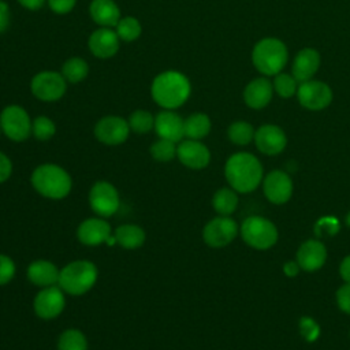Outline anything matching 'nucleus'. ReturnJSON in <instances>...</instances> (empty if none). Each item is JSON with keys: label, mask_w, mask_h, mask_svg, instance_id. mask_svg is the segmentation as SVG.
I'll use <instances>...</instances> for the list:
<instances>
[{"label": "nucleus", "mask_w": 350, "mask_h": 350, "mask_svg": "<svg viewBox=\"0 0 350 350\" xmlns=\"http://www.w3.org/2000/svg\"><path fill=\"white\" fill-rule=\"evenodd\" d=\"M191 94L189 78L176 70H167L157 74L150 85L153 101L163 109H176L182 107Z\"/></svg>", "instance_id": "f257e3e1"}, {"label": "nucleus", "mask_w": 350, "mask_h": 350, "mask_svg": "<svg viewBox=\"0 0 350 350\" xmlns=\"http://www.w3.org/2000/svg\"><path fill=\"white\" fill-rule=\"evenodd\" d=\"M224 175L231 189L239 193H249L260 185L262 179V165L254 154L238 152L226 161Z\"/></svg>", "instance_id": "f03ea898"}, {"label": "nucleus", "mask_w": 350, "mask_h": 350, "mask_svg": "<svg viewBox=\"0 0 350 350\" xmlns=\"http://www.w3.org/2000/svg\"><path fill=\"white\" fill-rule=\"evenodd\" d=\"M288 60L286 44L276 37H264L258 40L252 49V63L264 77H275L282 72Z\"/></svg>", "instance_id": "7ed1b4c3"}, {"label": "nucleus", "mask_w": 350, "mask_h": 350, "mask_svg": "<svg viewBox=\"0 0 350 350\" xmlns=\"http://www.w3.org/2000/svg\"><path fill=\"white\" fill-rule=\"evenodd\" d=\"M34 190L52 200H60L71 191L72 180L68 172L56 164H41L31 174Z\"/></svg>", "instance_id": "20e7f679"}, {"label": "nucleus", "mask_w": 350, "mask_h": 350, "mask_svg": "<svg viewBox=\"0 0 350 350\" xmlns=\"http://www.w3.org/2000/svg\"><path fill=\"white\" fill-rule=\"evenodd\" d=\"M97 275V268L92 261L77 260L68 262L60 269L57 283L64 293L82 295L94 286Z\"/></svg>", "instance_id": "39448f33"}, {"label": "nucleus", "mask_w": 350, "mask_h": 350, "mask_svg": "<svg viewBox=\"0 0 350 350\" xmlns=\"http://www.w3.org/2000/svg\"><path fill=\"white\" fill-rule=\"evenodd\" d=\"M242 239L257 250H265L278 241V230L272 221L261 216H250L241 226Z\"/></svg>", "instance_id": "423d86ee"}, {"label": "nucleus", "mask_w": 350, "mask_h": 350, "mask_svg": "<svg viewBox=\"0 0 350 350\" xmlns=\"http://www.w3.org/2000/svg\"><path fill=\"white\" fill-rule=\"evenodd\" d=\"M67 83L68 82L62 72L45 70L33 75L30 81V92L40 101L53 103L66 94Z\"/></svg>", "instance_id": "0eeeda50"}, {"label": "nucleus", "mask_w": 350, "mask_h": 350, "mask_svg": "<svg viewBox=\"0 0 350 350\" xmlns=\"http://www.w3.org/2000/svg\"><path fill=\"white\" fill-rule=\"evenodd\" d=\"M31 122L27 111L16 104L4 107L0 113L1 133L15 142H22L29 138L31 134Z\"/></svg>", "instance_id": "6e6552de"}, {"label": "nucleus", "mask_w": 350, "mask_h": 350, "mask_svg": "<svg viewBox=\"0 0 350 350\" xmlns=\"http://www.w3.org/2000/svg\"><path fill=\"white\" fill-rule=\"evenodd\" d=\"M297 98L301 107L308 111H321L327 108L334 98L331 86L319 79H309L301 82L297 90Z\"/></svg>", "instance_id": "1a4fd4ad"}, {"label": "nucleus", "mask_w": 350, "mask_h": 350, "mask_svg": "<svg viewBox=\"0 0 350 350\" xmlns=\"http://www.w3.org/2000/svg\"><path fill=\"white\" fill-rule=\"evenodd\" d=\"M89 204L94 213L101 217H109L119 209V194L116 187L107 182H96L89 191Z\"/></svg>", "instance_id": "9d476101"}, {"label": "nucleus", "mask_w": 350, "mask_h": 350, "mask_svg": "<svg viewBox=\"0 0 350 350\" xmlns=\"http://www.w3.org/2000/svg\"><path fill=\"white\" fill-rule=\"evenodd\" d=\"M129 122L116 115H108L97 120L94 126V137L105 145H120L123 144L130 134Z\"/></svg>", "instance_id": "9b49d317"}, {"label": "nucleus", "mask_w": 350, "mask_h": 350, "mask_svg": "<svg viewBox=\"0 0 350 350\" xmlns=\"http://www.w3.org/2000/svg\"><path fill=\"white\" fill-rule=\"evenodd\" d=\"M237 234L238 226L230 216H217L209 220L202 230V238L211 247L227 246L234 241Z\"/></svg>", "instance_id": "f8f14e48"}, {"label": "nucleus", "mask_w": 350, "mask_h": 350, "mask_svg": "<svg viewBox=\"0 0 350 350\" xmlns=\"http://www.w3.org/2000/svg\"><path fill=\"white\" fill-rule=\"evenodd\" d=\"M64 305H66V299H64L63 290L56 286H49L40 290L34 297V302H33L34 313L44 320H51L57 317L63 312Z\"/></svg>", "instance_id": "ddd939ff"}, {"label": "nucleus", "mask_w": 350, "mask_h": 350, "mask_svg": "<svg viewBox=\"0 0 350 350\" xmlns=\"http://www.w3.org/2000/svg\"><path fill=\"white\" fill-rule=\"evenodd\" d=\"M120 46V40L112 27H98L88 38V48L97 59L113 57Z\"/></svg>", "instance_id": "4468645a"}, {"label": "nucleus", "mask_w": 350, "mask_h": 350, "mask_svg": "<svg viewBox=\"0 0 350 350\" xmlns=\"http://www.w3.org/2000/svg\"><path fill=\"white\" fill-rule=\"evenodd\" d=\"M77 237L78 241L86 246H97L105 242H115V237L111 235L109 223L100 217H90L83 220L78 226Z\"/></svg>", "instance_id": "2eb2a0df"}, {"label": "nucleus", "mask_w": 350, "mask_h": 350, "mask_svg": "<svg viewBox=\"0 0 350 350\" xmlns=\"http://www.w3.org/2000/svg\"><path fill=\"white\" fill-rule=\"evenodd\" d=\"M176 157L187 168L202 170L211 161V152L201 141L187 138L178 144Z\"/></svg>", "instance_id": "dca6fc26"}, {"label": "nucleus", "mask_w": 350, "mask_h": 350, "mask_svg": "<svg viewBox=\"0 0 350 350\" xmlns=\"http://www.w3.org/2000/svg\"><path fill=\"white\" fill-rule=\"evenodd\" d=\"M254 142L257 149L268 156L279 154L287 145L284 131L276 124H262L254 133Z\"/></svg>", "instance_id": "f3484780"}, {"label": "nucleus", "mask_w": 350, "mask_h": 350, "mask_svg": "<svg viewBox=\"0 0 350 350\" xmlns=\"http://www.w3.org/2000/svg\"><path fill=\"white\" fill-rule=\"evenodd\" d=\"M272 81L268 77H257L249 81L243 89V101L252 109L265 108L273 96Z\"/></svg>", "instance_id": "a211bd4d"}, {"label": "nucleus", "mask_w": 350, "mask_h": 350, "mask_svg": "<svg viewBox=\"0 0 350 350\" xmlns=\"http://www.w3.org/2000/svg\"><path fill=\"white\" fill-rule=\"evenodd\" d=\"M321 64V56L317 49L312 46L302 48L295 55L291 64L293 77L301 83L313 79Z\"/></svg>", "instance_id": "6ab92c4d"}, {"label": "nucleus", "mask_w": 350, "mask_h": 350, "mask_svg": "<svg viewBox=\"0 0 350 350\" xmlns=\"http://www.w3.org/2000/svg\"><path fill=\"white\" fill-rule=\"evenodd\" d=\"M293 193V182L290 176L280 170H275L264 179V194L276 205L284 204L290 200Z\"/></svg>", "instance_id": "aec40b11"}, {"label": "nucleus", "mask_w": 350, "mask_h": 350, "mask_svg": "<svg viewBox=\"0 0 350 350\" xmlns=\"http://www.w3.org/2000/svg\"><path fill=\"white\" fill-rule=\"evenodd\" d=\"M153 130L159 138L170 139L172 142H180L185 137L183 119L174 109H163L154 116Z\"/></svg>", "instance_id": "412c9836"}, {"label": "nucleus", "mask_w": 350, "mask_h": 350, "mask_svg": "<svg viewBox=\"0 0 350 350\" xmlns=\"http://www.w3.org/2000/svg\"><path fill=\"white\" fill-rule=\"evenodd\" d=\"M327 258L325 246L316 239H309L304 242L297 252V262L301 269L313 272L320 269Z\"/></svg>", "instance_id": "4be33fe9"}, {"label": "nucleus", "mask_w": 350, "mask_h": 350, "mask_svg": "<svg viewBox=\"0 0 350 350\" xmlns=\"http://www.w3.org/2000/svg\"><path fill=\"white\" fill-rule=\"evenodd\" d=\"M89 15L98 27H115L120 15V8L115 0H92L89 4Z\"/></svg>", "instance_id": "5701e85b"}, {"label": "nucleus", "mask_w": 350, "mask_h": 350, "mask_svg": "<svg viewBox=\"0 0 350 350\" xmlns=\"http://www.w3.org/2000/svg\"><path fill=\"white\" fill-rule=\"evenodd\" d=\"M60 271L48 260H36L27 268V279L40 287L55 286L59 282Z\"/></svg>", "instance_id": "b1692460"}, {"label": "nucleus", "mask_w": 350, "mask_h": 350, "mask_svg": "<svg viewBox=\"0 0 350 350\" xmlns=\"http://www.w3.org/2000/svg\"><path fill=\"white\" fill-rule=\"evenodd\" d=\"M115 242L123 249H138L145 242V231L137 224H122L115 230Z\"/></svg>", "instance_id": "393cba45"}, {"label": "nucleus", "mask_w": 350, "mask_h": 350, "mask_svg": "<svg viewBox=\"0 0 350 350\" xmlns=\"http://www.w3.org/2000/svg\"><path fill=\"white\" fill-rule=\"evenodd\" d=\"M211 118L204 112H194L183 119V133L189 139H202L211 131Z\"/></svg>", "instance_id": "a878e982"}, {"label": "nucleus", "mask_w": 350, "mask_h": 350, "mask_svg": "<svg viewBox=\"0 0 350 350\" xmlns=\"http://www.w3.org/2000/svg\"><path fill=\"white\" fill-rule=\"evenodd\" d=\"M60 72L68 83H79L89 75V64L85 59L72 56L63 63Z\"/></svg>", "instance_id": "bb28decb"}, {"label": "nucleus", "mask_w": 350, "mask_h": 350, "mask_svg": "<svg viewBox=\"0 0 350 350\" xmlns=\"http://www.w3.org/2000/svg\"><path fill=\"white\" fill-rule=\"evenodd\" d=\"M212 205L220 216H230L238 205V196L234 189L223 187L219 189L212 198Z\"/></svg>", "instance_id": "cd10ccee"}, {"label": "nucleus", "mask_w": 350, "mask_h": 350, "mask_svg": "<svg viewBox=\"0 0 350 350\" xmlns=\"http://www.w3.org/2000/svg\"><path fill=\"white\" fill-rule=\"evenodd\" d=\"M119 40L124 42H133L139 38L142 33L141 22L135 16H122L116 26L113 27Z\"/></svg>", "instance_id": "c85d7f7f"}, {"label": "nucleus", "mask_w": 350, "mask_h": 350, "mask_svg": "<svg viewBox=\"0 0 350 350\" xmlns=\"http://www.w3.org/2000/svg\"><path fill=\"white\" fill-rule=\"evenodd\" d=\"M254 127L246 120H235L228 126V139L235 145H247L254 139Z\"/></svg>", "instance_id": "c756f323"}, {"label": "nucleus", "mask_w": 350, "mask_h": 350, "mask_svg": "<svg viewBox=\"0 0 350 350\" xmlns=\"http://www.w3.org/2000/svg\"><path fill=\"white\" fill-rule=\"evenodd\" d=\"M299 82L293 77V74L288 72H279L272 79L273 92L282 97V98H291L297 94Z\"/></svg>", "instance_id": "7c9ffc66"}, {"label": "nucleus", "mask_w": 350, "mask_h": 350, "mask_svg": "<svg viewBox=\"0 0 350 350\" xmlns=\"http://www.w3.org/2000/svg\"><path fill=\"white\" fill-rule=\"evenodd\" d=\"M57 350H88V340L79 329L70 328L59 336Z\"/></svg>", "instance_id": "2f4dec72"}, {"label": "nucleus", "mask_w": 350, "mask_h": 350, "mask_svg": "<svg viewBox=\"0 0 350 350\" xmlns=\"http://www.w3.org/2000/svg\"><path fill=\"white\" fill-rule=\"evenodd\" d=\"M129 127L137 134H145L154 127V116L145 109H135L127 119Z\"/></svg>", "instance_id": "473e14b6"}, {"label": "nucleus", "mask_w": 350, "mask_h": 350, "mask_svg": "<svg viewBox=\"0 0 350 350\" xmlns=\"http://www.w3.org/2000/svg\"><path fill=\"white\" fill-rule=\"evenodd\" d=\"M176 148H178L176 142H172V141L164 139V138H159L150 146V156L156 161L167 163L176 157Z\"/></svg>", "instance_id": "72a5a7b5"}, {"label": "nucleus", "mask_w": 350, "mask_h": 350, "mask_svg": "<svg viewBox=\"0 0 350 350\" xmlns=\"http://www.w3.org/2000/svg\"><path fill=\"white\" fill-rule=\"evenodd\" d=\"M55 133H56V124L51 118L45 115H40L33 119L31 134L38 141H48L55 135Z\"/></svg>", "instance_id": "f704fd0d"}, {"label": "nucleus", "mask_w": 350, "mask_h": 350, "mask_svg": "<svg viewBox=\"0 0 350 350\" xmlns=\"http://www.w3.org/2000/svg\"><path fill=\"white\" fill-rule=\"evenodd\" d=\"M339 231V223L335 217H323L316 223L314 232L319 237L335 235Z\"/></svg>", "instance_id": "c9c22d12"}, {"label": "nucleus", "mask_w": 350, "mask_h": 350, "mask_svg": "<svg viewBox=\"0 0 350 350\" xmlns=\"http://www.w3.org/2000/svg\"><path fill=\"white\" fill-rule=\"evenodd\" d=\"M15 275V262L11 257L0 254V286L7 284Z\"/></svg>", "instance_id": "e433bc0d"}, {"label": "nucleus", "mask_w": 350, "mask_h": 350, "mask_svg": "<svg viewBox=\"0 0 350 350\" xmlns=\"http://www.w3.org/2000/svg\"><path fill=\"white\" fill-rule=\"evenodd\" d=\"M48 7L57 15H66L71 12L77 4V0H46Z\"/></svg>", "instance_id": "4c0bfd02"}, {"label": "nucleus", "mask_w": 350, "mask_h": 350, "mask_svg": "<svg viewBox=\"0 0 350 350\" xmlns=\"http://www.w3.org/2000/svg\"><path fill=\"white\" fill-rule=\"evenodd\" d=\"M336 301L338 306L345 312L350 314V283L343 284L336 291Z\"/></svg>", "instance_id": "58836bf2"}, {"label": "nucleus", "mask_w": 350, "mask_h": 350, "mask_svg": "<svg viewBox=\"0 0 350 350\" xmlns=\"http://www.w3.org/2000/svg\"><path fill=\"white\" fill-rule=\"evenodd\" d=\"M12 172V163L7 154L0 152V183L8 180Z\"/></svg>", "instance_id": "ea45409f"}, {"label": "nucleus", "mask_w": 350, "mask_h": 350, "mask_svg": "<svg viewBox=\"0 0 350 350\" xmlns=\"http://www.w3.org/2000/svg\"><path fill=\"white\" fill-rule=\"evenodd\" d=\"M10 23H11L10 5L5 1L0 0V34L8 29Z\"/></svg>", "instance_id": "a19ab883"}, {"label": "nucleus", "mask_w": 350, "mask_h": 350, "mask_svg": "<svg viewBox=\"0 0 350 350\" xmlns=\"http://www.w3.org/2000/svg\"><path fill=\"white\" fill-rule=\"evenodd\" d=\"M18 3L29 11H37L46 3V0H18Z\"/></svg>", "instance_id": "79ce46f5"}, {"label": "nucleus", "mask_w": 350, "mask_h": 350, "mask_svg": "<svg viewBox=\"0 0 350 350\" xmlns=\"http://www.w3.org/2000/svg\"><path fill=\"white\" fill-rule=\"evenodd\" d=\"M340 276L346 283H350V256H346L342 262H340V268H339Z\"/></svg>", "instance_id": "37998d69"}, {"label": "nucleus", "mask_w": 350, "mask_h": 350, "mask_svg": "<svg viewBox=\"0 0 350 350\" xmlns=\"http://www.w3.org/2000/svg\"><path fill=\"white\" fill-rule=\"evenodd\" d=\"M283 271H284V273L287 276H295L298 273V271H299V265L295 261H288V262H286L283 265Z\"/></svg>", "instance_id": "c03bdc74"}, {"label": "nucleus", "mask_w": 350, "mask_h": 350, "mask_svg": "<svg viewBox=\"0 0 350 350\" xmlns=\"http://www.w3.org/2000/svg\"><path fill=\"white\" fill-rule=\"evenodd\" d=\"M346 224L350 227V212H349L347 216H346Z\"/></svg>", "instance_id": "a18cd8bd"}, {"label": "nucleus", "mask_w": 350, "mask_h": 350, "mask_svg": "<svg viewBox=\"0 0 350 350\" xmlns=\"http://www.w3.org/2000/svg\"><path fill=\"white\" fill-rule=\"evenodd\" d=\"M0 133H1V127H0Z\"/></svg>", "instance_id": "49530a36"}]
</instances>
